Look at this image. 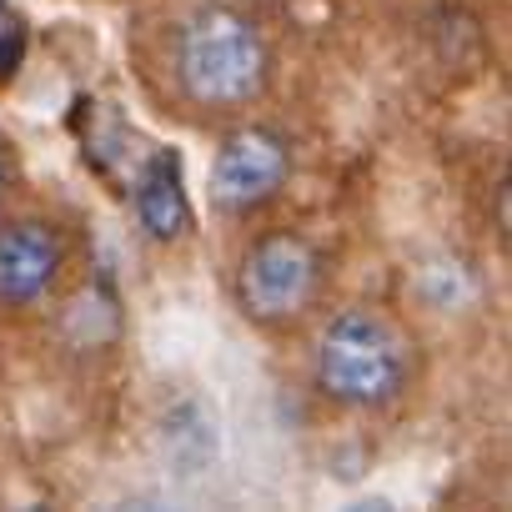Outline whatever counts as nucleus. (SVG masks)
Masks as SVG:
<instances>
[{
	"instance_id": "1",
	"label": "nucleus",
	"mask_w": 512,
	"mask_h": 512,
	"mask_svg": "<svg viewBox=\"0 0 512 512\" xmlns=\"http://www.w3.org/2000/svg\"><path fill=\"white\" fill-rule=\"evenodd\" d=\"M166 71L186 106L206 116H236L272 86V41L262 21L246 16L241 6L206 0L176 21Z\"/></svg>"
},
{
	"instance_id": "2",
	"label": "nucleus",
	"mask_w": 512,
	"mask_h": 512,
	"mask_svg": "<svg viewBox=\"0 0 512 512\" xmlns=\"http://www.w3.org/2000/svg\"><path fill=\"white\" fill-rule=\"evenodd\" d=\"M417 382L412 332L377 302L337 307L312 347V387L342 412H387Z\"/></svg>"
},
{
	"instance_id": "3",
	"label": "nucleus",
	"mask_w": 512,
	"mask_h": 512,
	"mask_svg": "<svg viewBox=\"0 0 512 512\" xmlns=\"http://www.w3.org/2000/svg\"><path fill=\"white\" fill-rule=\"evenodd\" d=\"M322 287H327V256L297 226L262 231L236 256L231 277L241 317L267 332H292L297 322H307L322 302Z\"/></svg>"
},
{
	"instance_id": "4",
	"label": "nucleus",
	"mask_w": 512,
	"mask_h": 512,
	"mask_svg": "<svg viewBox=\"0 0 512 512\" xmlns=\"http://www.w3.org/2000/svg\"><path fill=\"white\" fill-rule=\"evenodd\" d=\"M292 166H297V151H292L287 131H277L267 121H241L221 136V146L211 156L206 201L216 216H251L287 191Z\"/></svg>"
},
{
	"instance_id": "5",
	"label": "nucleus",
	"mask_w": 512,
	"mask_h": 512,
	"mask_svg": "<svg viewBox=\"0 0 512 512\" xmlns=\"http://www.w3.org/2000/svg\"><path fill=\"white\" fill-rule=\"evenodd\" d=\"M71 262L51 216H0V312H36L56 297Z\"/></svg>"
},
{
	"instance_id": "6",
	"label": "nucleus",
	"mask_w": 512,
	"mask_h": 512,
	"mask_svg": "<svg viewBox=\"0 0 512 512\" xmlns=\"http://www.w3.org/2000/svg\"><path fill=\"white\" fill-rule=\"evenodd\" d=\"M136 221H141V231L156 236V241L186 236V226H191V201H186L176 156H156V161L141 171V181H136Z\"/></svg>"
},
{
	"instance_id": "7",
	"label": "nucleus",
	"mask_w": 512,
	"mask_h": 512,
	"mask_svg": "<svg viewBox=\"0 0 512 512\" xmlns=\"http://www.w3.org/2000/svg\"><path fill=\"white\" fill-rule=\"evenodd\" d=\"M26 61V26L16 11H0V81H11Z\"/></svg>"
},
{
	"instance_id": "8",
	"label": "nucleus",
	"mask_w": 512,
	"mask_h": 512,
	"mask_svg": "<svg viewBox=\"0 0 512 512\" xmlns=\"http://www.w3.org/2000/svg\"><path fill=\"white\" fill-rule=\"evenodd\" d=\"M16 181H21L16 151H11V141H6V136H0V216H6V206H11V196H16Z\"/></svg>"
},
{
	"instance_id": "9",
	"label": "nucleus",
	"mask_w": 512,
	"mask_h": 512,
	"mask_svg": "<svg viewBox=\"0 0 512 512\" xmlns=\"http://www.w3.org/2000/svg\"><path fill=\"white\" fill-rule=\"evenodd\" d=\"M0 11H11V0H0Z\"/></svg>"
}]
</instances>
